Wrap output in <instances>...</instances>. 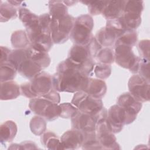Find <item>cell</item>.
<instances>
[{
    "instance_id": "obj_1",
    "label": "cell",
    "mask_w": 150,
    "mask_h": 150,
    "mask_svg": "<svg viewBox=\"0 0 150 150\" xmlns=\"http://www.w3.org/2000/svg\"><path fill=\"white\" fill-rule=\"evenodd\" d=\"M89 77L67 58L60 62L52 76L53 88L59 92L75 93L84 91Z\"/></svg>"
},
{
    "instance_id": "obj_2",
    "label": "cell",
    "mask_w": 150,
    "mask_h": 150,
    "mask_svg": "<svg viewBox=\"0 0 150 150\" xmlns=\"http://www.w3.org/2000/svg\"><path fill=\"white\" fill-rule=\"evenodd\" d=\"M93 26V19L90 15L84 14L76 18L70 35L74 45H87L93 36L91 33Z\"/></svg>"
},
{
    "instance_id": "obj_3",
    "label": "cell",
    "mask_w": 150,
    "mask_h": 150,
    "mask_svg": "<svg viewBox=\"0 0 150 150\" xmlns=\"http://www.w3.org/2000/svg\"><path fill=\"white\" fill-rule=\"evenodd\" d=\"M125 30L119 18L107 20L105 26L98 30L94 37L102 47H110Z\"/></svg>"
},
{
    "instance_id": "obj_4",
    "label": "cell",
    "mask_w": 150,
    "mask_h": 150,
    "mask_svg": "<svg viewBox=\"0 0 150 150\" xmlns=\"http://www.w3.org/2000/svg\"><path fill=\"white\" fill-rule=\"evenodd\" d=\"M142 1H125L124 12L119 18L126 30H135L141 23Z\"/></svg>"
},
{
    "instance_id": "obj_5",
    "label": "cell",
    "mask_w": 150,
    "mask_h": 150,
    "mask_svg": "<svg viewBox=\"0 0 150 150\" xmlns=\"http://www.w3.org/2000/svg\"><path fill=\"white\" fill-rule=\"evenodd\" d=\"M67 59L88 77L93 71L96 63L86 46L74 45L69 51Z\"/></svg>"
},
{
    "instance_id": "obj_6",
    "label": "cell",
    "mask_w": 150,
    "mask_h": 150,
    "mask_svg": "<svg viewBox=\"0 0 150 150\" xmlns=\"http://www.w3.org/2000/svg\"><path fill=\"white\" fill-rule=\"evenodd\" d=\"M71 103L80 111L89 114L94 118L104 107L101 99L92 97L84 91L75 93Z\"/></svg>"
},
{
    "instance_id": "obj_7",
    "label": "cell",
    "mask_w": 150,
    "mask_h": 150,
    "mask_svg": "<svg viewBox=\"0 0 150 150\" xmlns=\"http://www.w3.org/2000/svg\"><path fill=\"white\" fill-rule=\"evenodd\" d=\"M115 61L120 66L128 69L132 73H137L141 58L136 56L132 47L125 45H114Z\"/></svg>"
},
{
    "instance_id": "obj_8",
    "label": "cell",
    "mask_w": 150,
    "mask_h": 150,
    "mask_svg": "<svg viewBox=\"0 0 150 150\" xmlns=\"http://www.w3.org/2000/svg\"><path fill=\"white\" fill-rule=\"evenodd\" d=\"M117 103L125 111L127 125L135 120L142 105V103L137 100L129 92L121 94L118 97Z\"/></svg>"
},
{
    "instance_id": "obj_9",
    "label": "cell",
    "mask_w": 150,
    "mask_h": 150,
    "mask_svg": "<svg viewBox=\"0 0 150 150\" xmlns=\"http://www.w3.org/2000/svg\"><path fill=\"white\" fill-rule=\"evenodd\" d=\"M129 93L138 101L143 103L149 100V81L139 74L132 76L128 81Z\"/></svg>"
},
{
    "instance_id": "obj_10",
    "label": "cell",
    "mask_w": 150,
    "mask_h": 150,
    "mask_svg": "<svg viewBox=\"0 0 150 150\" xmlns=\"http://www.w3.org/2000/svg\"><path fill=\"white\" fill-rule=\"evenodd\" d=\"M106 120L96 124V132L97 139L102 149H119L120 147L117 142L116 137L110 129Z\"/></svg>"
},
{
    "instance_id": "obj_11",
    "label": "cell",
    "mask_w": 150,
    "mask_h": 150,
    "mask_svg": "<svg viewBox=\"0 0 150 150\" xmlns=\"http://www.w3.org/2000/svg\"><path fill=\"white\" fill-rule=\"evenodd\" d=\"M75 19L73 16L68 14L58 21L56 29L51 33L53 43L61 44L67 41L73 28Z\"/></svg>"
},
{
    "instance_id": "obj_12",
    "label": "cell",
    "mask_w": 150,
    "mask_h": 150,
    "mask_svg": "<svg viewBox=\"0 0 150 150\" xmlns=\"http://www.w3.org/2000/svg\"><path fill=\"white\" fill-rule=\"evenodd\" d=\"M31 88L37 97L45 95L53 89L52 76L48 73L42 71L30 81Z\"/></svg>"
},
{
    "instance_id": "obj_13",
    "label": "cell",
    "mask_w": 150,
    "mask_h": 150,
    "mask_svg": "<svg viewBox=\"0 0 150 150\" xmlns=\"http://www.w3.org/2000/svg\"><path fill=\"white\" fill-rule=\"evenodd\" d=\"M107 122L114 134L118 133L125 125V114L118 104L112 105L107 111Z\"/></svg>"
},
{
    "instance_id": "obj_14",
    "label": "cell",
    "mask_w": 150,
    "mask_h": 150,
    "mask_svg": "<svg viewBox=\"0 0 150 150\" xmlns=\"http://www.w3.org/2000/svg\"><path fill=\"white\" fill-rule=\"evenodd\" d=\"M71 122L72 128L83 133L96 131V122L94 117L79 110L71 118Z\"/></svg>"
},
{
    "instance_id": "obj_15",
    "label": "cell",
    "mask_w": 150,
    "mask_h": 150,
    "mask_svg": "<svg viewBox=\"0 0 150 150\" xmlns=\"http://www.w3.org/2000/svg\"><path fill=\"white\" fill-rule=\"evenodd\" d=\"M83 141V133L74 128L66 131L60 138L62 149H78L81 146Z\"/></svg>"
},
{
    "instance_id": "obj_16",
    "label": "cell",
    "mask_w": 150,
    "mask_h": 150,
    "mask_svg": "<svg viewBox=\"0 0 150 150\" xmlns=\"http://www.w3.org/2000/svg\"><path fill=\"white\" fill-rule=\"evenodd\" d=\"M43 69L36 63L33 61L29 56L26 57L17 67L18 73L23 77L31 80Z\"/></svg>"
},
{
    "instance_id": "obj_17",
    "label": "cell",
    "mask_w": 150,
    "mask_h": 150,
    "mask_svg": "<svg viewBox=\"0 0 150 150\" xmlns=\"http://www.w3.org/2000/svg\"><path fill=\"white\" fill-rule=\"evenodd\" d=\"M84 91L92 97L101 99L107 92V86L103 80L89 77Z\"/></svg>"
},
{
    "instance_id": "obj_18",
    "label": "cell",
    "mask_w": 150,
    "mask_h": 150,
    "mask_svg": "<svg viewBox=\"0 0 150 150\" xmlns=\"http://www.w3.org/2000/svg\"><path fill=\"white\" fill-rule=\"evenodd\" d=\"M124 5L125 1H107L101 14L107 20L119 18L123 13Z\"/></svg>"
},
{
    "instance_id": "obj_19",
    "label": "cell",
    "mask_w": 150,
    "mask_h": 150,
    "mask_svg": "<svg viewBox=\"0 0 150 150\" xmlns=\"http://www.w3.org/2000/svg\"><path fill=\"white\" fill-rule=\"evenodd\" d=\"M27 49L29 57L40 66L42 69L47 67L50 65L51 59L47 52L36 47L32 45H30Z\"/></svg>"
},
{
    "instance_id": "obj_20",
    "label": "cell",
    "mask_w": 150,
    "mask_h": 150,
    "mask_svg": "<svg viewBox=\"0 0 150 150\" xmlns=\"http://www.w3.org/2000/svg\"><path fill=\"white\" fill-rule=\"evenodd\" d=\"M21 94L20 86L14 81L1 83V100H9L16 98Z\"/></svg>"
},
{
    "instance_id": "obj_21",
    "label": "cell",
    "mask_w": 150,
    "mask_h": 150,
    "mask_svg": "<svg viewBox=\"0 0 150 150\" xmlns=\"http://www.w3.org/2000/svg\"><path fill=\"white\" fill-rule=\"evenodd\" d=\"M18 128L16 123L12 120L3 122L0 126V140L1 143L11 142L15 137Z\"/></svg>"
},
{
    "instance_id": "obj_22",
    "label": "cell",
    "mask_w": 150,
    "mask_h": 150,
    "mask_svg": "<svg viewBox=\"0 0 150 150\" xmlns=\"http://www.w3.org/2000/svg\"><path fill=\"white\" fill-rule=\"evenodd\" d=\"M19 18L26 30L35 28L39 26V16L32 12L25 7L19 9Z\"/></svg>"
},
{
    "instance_id": "obj_23",
    "label": "cell",
    "mask_w": 150,
    "mask_h": 150,
    "mask_svg": "<svg viewBox=\"0 0 150 150\" xmlns=\"http://www.w3.org/2000/svg\"><path fill=\"white\" fill-rule=\"evenodd\" d=\"M49 15L52 19L60 20L67 15V6L64 1H50L49 2Z\"/></svg>"
},
{
    "instance_id": "obj_24",
    "label": "cell",
    "mask_w": 150,
    "mask_h": 150,
    "mask_svg": "<svg viewBox=\"0 0 150 150\" xmlns=\"http://www.w3.org/2000/svg\"><path fill=\"white\" fill-rule=\"evenodd\" d=\"M42 144L49 149H62L60 138L54 132L48 131H45L41 136Z\"/></svg>"
},
{
    "instance_id": "obj_25",
    "label": "cell",
    "mask_w": 150,
    "mask_h": 150,
    "mask_svg": "<svg viewBox=\"0 0 150 150\" xmlns=\"http://www.w3.org/2000/svg\"><path fill=\"white\" fill-rule=\"evenodd\" d=\"M11 42L15 49H26L30 45L26 32L23 30L14 31L11 35Z\"/></svg>"
},
{
    "instance_id": "obj_26",
    "label": "cell",
    "mask_w": 150,
    "mask_h": 150,
    "mask_svg": "<svg viewBox=\"0 0 150 150\" xmlns=\"http://www.w3.org/2000/svg\"><path fill=\"white\" fill-rule=\"evenodd\" d=\"M51 103H52L51 101L43 97H38L30 99L29 107L33 112L43 117L46 109Z\"/></svg>"
},
{
    "instance_id": "obj_27",
    "label": "cell",
    "mask_w": 150,
    "mask_h": 150,
    "mask_svg": "<svg viewBox=\"0 0 150 150\" xmlns=\"http://www.w3.org/2000/svg\"><path fill=\"white\" fill-rule=\"evenodd\" d=\"M18 71L16 67L10 62L7 61L1 63L0 81L1 83L12 81Z\"/></svg>"
},
{
    "instance_id": "obj_28",
    "label": "cell",
    "mask_w": 150,
    "mask_h": 150,
    "mask_svg": "<svg viewBox=\"0 0 150 150\" xmlns=\"http://www.w3.org/2000/svg\"><path fill=\"white\" fill-rule=\"evenodd\" d=\"M18 16L17 9L8 1L2 2L0 4V22H6L15 19Z\"/></svg>"
},
{
    "instance_id": "obj_29",
    "label": "cell",
    "mask_w": 150,
    "mask_h": 150,
    "mask_svg": "<svg viewBox=\"0 0 150 150\" xmlns=\"http://www.w3.org/2000/svg\"><path fill=\"white\" fill-rule=\"evenodd\" d=\"M83 141L81 146L83 149H102L97 139L96 131L83 132Z\"/></svg>"
},
{
    "instance_id": "obj_30",
    "label": "cell",
    "mask_w": 150,
    "mask_h": 150,
    "mask_svg": "<svg viewBox=\"0 0 150 150\" xmlns=\"http://www.w3.org/2000/svg\"><path fill=\"white\" fill-rule=\"evenodd\" d=\"M138 35L135 30H125L115 41L114 45L121 44L133 47L137 43Z\"/></svg>"
},
{
    "instance_id": "obj_31",
    "label": "cell",
    "mask_w": 150,
    "mask_h": 150,
    "mask_svg": "<svg viewBox=\"0 0 150 150\" xmlns=\"http://www.w3.org/2000/svg\"><path fill=\"white\" fill-rule=\"evenodd\" d=\"M31 132L36 135H42L46 129V120L39 115L33 117L29 123Z\"/></svg>"
},
{
    "instance_id": "obj_32",
    "label": "cell",
    "mask_w": 150,
    "mask_h": 150,
    "mask_svg": "<svg viewBox=\"0 0 150 150\" xmlns=\"http://www.w3.org/2000/svg\"><path fill=\"white\" fill-rule=\"evenodd\" d=\"M95 59L98 63L111 65L115 61L114 52L110 47H104L97 53Z\"/></svg>"
},
{
    "instance_id": "obj_33",
    "label": "cell",
    "mask_w": 150,
    "mask_h": 150,
    "mask_svg": "<svg viewBox=\"0 0 150 150\" xmlns=\"http://www.w3.org/2000/svg\"><path fill=\"white\" fill-rule=\"evenodd\" d=\"M88 6V10L91 15L101 14L107 4V1H81Z\"/></svg>"
},
{
    "instance_id": "obj_34",
    "label": "cell",
    "mask_w": 150,
    "mask_h": 150,
    "mask_svg": "<svg viewBox=\"0 0 150 150\" xmlns=\"http://www.w3.org/2000/svg\"><path fill=\"white\" fill-rule=\"evenodd\" d=\"M94 73L99 79L104 80L110 77L111 73V66L110 64L97 63L95 64L94 67Z\"/></svg>"
},
{
    "instance_id": "obj_35",
    "label": "cell",
    "mask_w": 150,
    "mask_h": 150,
    "mask_svg": "<svg viewBox=\"0 0 150 150\" xmlns=\"http://www.w3.org/2000/svg\"><path fill=\"white\" fill-rule=\"evenodd\" d=\"M61 113V107L59 104L51 103L46 109L43 118L49 121H53L60 117Z\"/></svg>"
},
{
    "instance_id": "obj_36",
    "label": "cell",
    "mask_w": 150,
    "mask_h": 150,
    "mask_svg": "<svg viewBox=\"0 0 150 150\" xmlns=\"http://www.w3.org/2000/svg\"><path fill=\"white\" fill-rule=\"evenodd\" d=\"M61 107L60 117L63 118H71L79 110L71 103H64L59 104Z\"/></svg>"
},
{
    "instance_id": "obj_37",
    "label": "cell",
    "mask_w": 150,
    "mask_h": 150,
    "mask_svg": "<svg viewBox=\"0 0 150 150\" xmlns=\"http://www.w3.org/2000/svg\"><path fill=\"white\" fill-rule=\"evenodd\" d=\"M149 40H142L138 43V50L142 59L149 60Z\"/></svg>"
},
{
    "instance_id": "obj_38",
    "label": "cell",
    "mask_w": 150,
    "mask_h": 150,
    "mask_svg": "<svg viewBox=\"0 0 150 150\" xmlns=\"http://www.w3.org/2000/svg\"><path fill=\"white\" fill-rule=\"evenodd\" d=\"M39 24L42 30L45 33H51V17L49 13H43L39 16Z\"/></svg>"
},
{
    "instance_id": "obj_39",
    "label": "cell",
    "mask_w": 150,
    "mask_h": 150,
    "mask_svg": "<svg viewBox=\"0 0 150 150\" xmlns=\"http://www.w3.org/2000/svg\"><path fill=\"white\" fill-rule=\"evenodd\" d=\"M138 73L140 76L149 81V60L141 59Z\"/></svg>"
},
{
    "instance_id": "obj_40",
    "label": "cell",
    "mask_w": 150,
    "mask_h": 150,
    "mask_svg": "<svg viewBox=\"0 0 150 150\" xmlns=\"http://www.w3.org/2000/svg\"><path fill=\"white\" fill-rule=\"evenodd\" d=\"M86 46L88 48L90 54L93 59H95L97 53L102 49V46L98 43L94 36H92L90 42Z\"/></svg>"
},
{
    "instance_id": "obj_41",
    "label": "cell",
    "mask_w": 150,
    "mask_h": 150,
    "mask_svg": "<svg viewBox=\"0 0 150 150\" xmlns=\"http://www.w3.org/2000/svg\"><path fill=\"white\" fill-rule=\"evenodd\" d=\"M20 90H21V94L29 98H33L38 97L35 93L33 92L30 82H26L22 83L20 86Z\"/></svg>"
},
{
    "instance_id": "obj_42",
    "label": "cell",
    "mask_w": 150,
    "mask_h": 150,
    "mask_svg": "<svg viewBox=\"0 0 150 150\" xmlns=\"http://www.w3.org/2000/svg\"><path fill=\"white\" fill-rule=\"evenodd\" d=\"M40 97H43V98L47 99L52 103L56 104H59L60 101V97L59 94L53 88L52 89L49 93H47L45 95Z\"/></svg>"
},
{
    "instance_id": "obj_43",
    "label": "cell",
    "mask_w": 150,
    "mask_h": 150,
    "mask_svg": "<svg viewBox=\"0 0 150 150\" xmlns=\"http://www.w3.org/2000/svg\"><path fill=\"white\" fill-rule=\"evenodd\" d=\"M11 50L5 46H1V63L8 61Z\"/></svg>"
},
{
    "instance_id": "obj_44",
    "label": "cell",
    "mask_w": 150,
    "mask_h": 150,
    "mask_svg": "<svg viewBox=\"0 0 150 150\" xmlns=\"http://www.w3.org/2000/svg\"><path fill=\"white\" fill-rule=\"evenodd\" d=\"M35 142L26 141L21 142L19 144V149H38V148L36 146Z\"/></svg>"
},
{
    "instance_id": "obj_45",
    "label": "cell",
    "mask_w": 150,
    "mask_h": 150,
    "mask_svg": "<svg viewBox=\"0 0 150 150\" xmlns=\"http://www.w3.org/2000/svg\"><path fill=\"white\" fill-rule=\"evenodd\" d=\"M8 2L15 8L18 7L19 6H20V5L22 3H23V2H21V1H8Z\"/></svg>"
}]
</instances>
